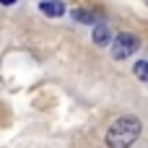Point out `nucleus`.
<instances>
[{"mask_svg":"<svg viewBox=\"0 0 148 148\" xmlns=\"http://www.w3.org/2000/svg\"><path fill=\"white\" fill-rule=\"evenodd\" d=\"M133 73H135V78H140V81H146L148 83V62H135V68H133Z\"/></svg>","mask_w":148,"mask_h":148,"instance_id":"nucleus-6","label":"nucleus"},{"mask_svg":"<svg viewBox=\"0 0 148 148\" xmlns=\"http://www.w3.org/2000/svg\"><path fill=\"white\" fill-rule=\"evenodd\" d=\"M73 16L81 23H101V13H96V10H75Z\"/></svg>","mask_w":148,"mask_h":148,"instance_id":"nucleus-4","label":"nucleus"},{"mask_svg":"<svg viewBox=\"0 0 148 148\" xmlns=\"http://www.w3.org/2000/svg\"><path fill=\"white\" fill-rule=\"evenodd\" d=\"M140 130H143V125H140V120L135 114H122L107 130L104 143H107V148H130L140 138Z\"/></svg>","mask_w":148,"mask_h":148,"instance_id":"nucleus-1","label":"nucleus"},{"mask_svg":"<svg viewBox=\"0 0 148 148\" xmlns=\"http://www.w3.org/2000/svg\"><path fill=\"white\" fill-rule=\"evenodd\" d=\"M0 3H3V5H13L16 0H0Z\"/></svg>","mask_w":148,"mask_h":148,"instance_id":"nucleus-7","label":"nucleus"},{"mask_svg":"<svg viewBox=\"0 0 148 148\" xmlns=\"http://www.w3.org/2000/svg\"><path fill=\"white\" fill-rule=\"evenodd\" d=\"M39 10H42L44 16H49V18H57V16L65 13V5H62L60 0H42V3H39Z\"/></svg>","mask_w":148,"mask_h":148,"instance_id":"nucleus-3","label":"nucleus"},{"mask_svg":"<svg viewBox=\"0 0 148 148\" xmlns=\"http://www.w3.org/2000/svg\"><path fill=\"white\" fill-rule=\"evenodd\" d=\"M138 47H140V39H138L135 34H130V31H122V34H117L114 42H112V57H114V60H125V57H130Z\"/></svg>","mask_w":148,"mask_h":148,"instance_id":"nucleus-2","label":"nucleus"},{"mask_svg":"<svg viewBox=\"0 0 148 148\" xmlns=\"http://www.w3.org/2000/svg\"><path fill=\"white\" fill-rule=\"evenodd\" d=\"M112 36H109V29H107V23H96V29H94V44H107Z\"/></svg>","mask_w":148,"mask_h":148,"instance_id":"nucleus-5","label":"nucleus"}]
</instances>
